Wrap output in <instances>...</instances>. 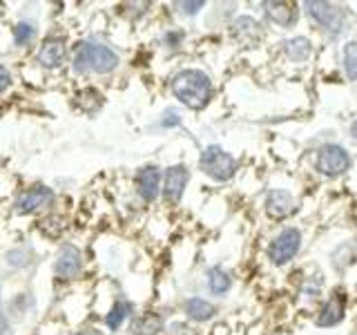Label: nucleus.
Wrapping results in <instances>:
<instances>
[{
    "label": "nucleus",
    "mask_w": 357,
    "mask_h": 335,
    "mask_svg": "<svg viewBox=\"0 0 357 335\" xmlns=\"http://www.w3.org/2000/svg\"><path fill=\"white\" fill-rule=\"evenodd\" d=\"M170 89L174 98H178V103H183L190 110H204L215 94L210 76L204 70H195V67L176 72L170 81Z\"/></svg>",
    "instance_id": "nucleus-1"
},
{
    "label": "nucleus",
    "mask_w": 357,
    "mask_h": 335,
    "mask_svg": "<svg viewBox=\"0 0 357 335\" xmlns=\"http://www.w3.org/2000/svg\"><path fill=\"white\" fill-rule=\"evenodd\" d=\"M119 54L103 43L85 40L76 47L74 54V72L76 74H109L119 67Z\"/></svg>",
    "instance_id": "nucleus-2"
},
{
    "label": "nucleus",
    "mask_w": 357,
    "mask_h": 335,
    "mask_svg": "<svg viewBox=\"0 0 357 335\" xmlns=\"http://www.w3.org/2000/svg\"><path fill=\"white\" fill-rule=\"evenodd\" d=\"M199 168L208 174L212 181H230L237 172V159L221 148V145H208L199 156Z\"/></svg>",
    "instance_id": "nucleus-3"
},
{
    "label": "nucleus",
    "mask_w": 357,
    "mask_h": 335,
    "mask_svg": "<svg viewBox=\"0 0 357 335\" xmlns=\"http://www.w3.org/2000/svg\"><path fill=\"white\" fill-rule=\"evenodd\" d=\"M306 14L312 18V22L328 34V36H340L344 34L346 25H349V18H346V11L340 5L333 3H315V0H308L304 3Z\"/></svg>",
    "instance_id": "nucleus-4"
},
{
    "label": "nucleus",
    "mask_w": 357,
    "mask_h": 335,
    "mask_svg": "<svg viewBox=\"0 0 357 335\" xmlns=\"http://www.w3.org/2000/svg\"><path fill=\"white\" fill-rule=\"evenodd\" d=\"M315 168L324 177H331V179L342 177L344 172H349V168H351V154L346 152V148H342L340 143H324L317 150Z\"/></svg>",
    "instance_id": "nucleus-5"
},
{
    "label": "nucleus",
    "mask_w": 357,
    "mask_h": 335,
    "mask_svg": "<svg viewBox=\"0 0 357 335\" xmlns=\"http://www.w3.org/2000/svg\"><path fill=\"white\" fill-rule=\"evenodd\" d=\"M301 248V232L297 228H284L268 246V260L275 266L288 264Z\"/></svg>",
    "instance_id": "nucleus-6"
},
{
    "label": "nucleus",
    "mask_w": 357,
    "mask_h": 335,
    "mask_svg": "<svg viewBox=\"0 0 357 335\" xmlns=\"http://www.w3.org/2000/svg\"><path fill=\"white\" fill-rule=\"evenodd\" d=\"M54 190L47 188V186H31L27 190H22V193L16 197L14 201V210L18 215H33V212H38L43 208H50L54 204Z\"/></svg>",
    "instance_id": "nucleus-7"
},
{
    "label": "nucleus",
    "mask_w": 357,
    "mask_h": 335,
    "mask_svg": "<svg viewBox=\"0 0 357 335\" xmlns=\"http://www.w3.org/2000/svg\"><path fill=\"white\" fill-rule=\"evenodd\" d=\"M161 168L154 165V163H148V165H141L137 174H134V190H137V195L145 201V204H152L156 201L161 193Z\"/></svg>",
    "instance_id": "nucleus-8"
},
{
    "label": "nucleus",
    "mask_w": 357,
    "mask_h": 335,
    "mask_svg": "<svg viewBox=\"0 0 357 335\" xmlns=\"http://www.w3.org/2000/svg\"><path fill=\"white\" fill-rule=\"evenodd\" d=\"M54 273L61 279H76L83 273V253L74 244H63L54 262Z\"/></svg>",
    "instance_id": "nucleus-9"
},
{
    "label": "nucleus",
    "mask_w": 357,
    "mask_h": 335,
    "mask_svg": "<svg viewBox=\"0 0 357 335\" xmlns=\"http://www.w3.org/2000/svg\"><path fill=\"white\" fill-rule=\"evenodd\" d=\"M190 181V170L188 165L183 163H176V165H170L163 174V197L167 204H178V199L183 197L185 193V186Z\"/></svg>",
    "instance_id": "nucleus-10"
},
{
    "label": "nucleus",
    "mask_w": 357,
    "mask_h": 335,
    "mask_svg": "<svg viewBox=\"0 0 357 335\" xmlns=\"http://www.w3.org/2000/svg\"><path fill=\"white\" fill-rule=\"evenodd\" d=\"M67 61V45L63 38H47L43 40L36 54V63L43 70H59Z\"/></svg>",
    "instance_id": "nucleus-11"
},
{
    "label": "nucleus",
    "mask_w": 357,
    "mask_h": 335,
    "mask_svg": "<svg viewBox=\"0 0 357 335\" xmlns=\"http://www.w3.org/2000/svg\"><path fill=\"white\" fill-rule=\"evenodd\" d=\"M264 208H266V215L271 219H286L295 212V199L290 193L286 190H271V193L266 195V201H264Z\"/></svg>",
    "instance_id": "nucleus-12"
},
{
    "label": "nucleus",
    "mask_w": 357,
    "mask_h": 335,
    "mask_svg": "<svg viewBox=\"0 0 357 335\" xmlns=\"http://www.w3.org/2000/svg\"><path fill=\"white\" fill-rule=\"evenodd\" d=\"M344 313H346V295L340 293V290H335V293L324 302V306L319 308L315 324L324 329L335 327V324H340L344 320Z\"/></svg>",
    "instance_id": "nucleus-13"
},
{
    "label": "nucleus",
    "mask_w": 357,
    "mask_h": 335,
    "mask_svg": "<svg viewBox=\"0 0 357 335\" xmlns=\"http://www.w3.org/2000/svg\"><path fill=\"white\" fill-rule=\"evenodd\" d=\"M264 14L273 25L288 29L297 22V5L295 3H264Z\"/></svg>",
    "instance_id": "nucleus-14"
},
{
    "label": "nucleus",
    "mask_w": 357,
    "mask_h": 335,
    "mask_svg": "<svg viewBox=\"0 0 357 335\" xmlns=\"http://www.w3.org/2000/svg\"><path fill=\"white\" fill-rule=\"evenodd\" d=\"M230 34L243 45H257L261 38V25L252 16H239L230 25Z\"/></svg>",
    "instance_id": "nucleus-15"
},
{
    "label": "nucleus",
    "mask_w": 357,
    "mask_h": 335,
    "mask_svg": "<svg viewBox=\"0 0 357 335\" xmlns=\"http://www.w3.org/2000/svg\"><path fill=\"white\" fill-rule=\"evenodd\" d=\"M132 335H159L163 331V318L154 311H145L132 320Z\"/></svg>",
    "instance_id": "nucleus-16"
},
{
    "label": "nucleus",
    "mask_w": 357,
    "mask_h": 335,
    "mask_svg": "<svg viewBox=\"0 0 357 335\" xmlns=\"http://www.w3.org/2000/svg\"><path fill=\"white\" fill-rule=\"evenodd\" d=\"M183 311H185V315L192 322H208V320L215 318V313H217V308L212 306L208 299H204V297H190V299H185Z\"/></svg>",
    "instance_id": "nucleus-17"
},
{
    "label": "nucleus",
    "mask_w": 357,
    "mask_h": 335,
    "mask_svg": "<svg viewBox=\"0 0 357 335\" xmlns=\"http://www.w3.org/2000/svg\"><path fill=\"white\" fill-rule=\"evenodd\" d=\"M284 54H286V59L288 61H293V63H304L310 59V54H312V45L308 38L304 36H295V38H288L284 43Z\"/></svg>",
    "instance_id": "nucleus-18"
},
{
    "label": "nucleus",
    "mask_w": 357,
    "mask_h": 335,
    "mask_svg": "<svg viewBox=\"0 0 357 335\" xmlns=\"http://www.w3.org/2000/svg\"><path fill=\"white\" fill-rule=\"evenodd\" d=\"M132 315V304L128 299H116L114 304H112V308L107 311V315H105V324H107V329L109 331H119L123 324H126V320Z\"/></svg>",
    "instance_id": "nucleus-19"
},
{
    "label": "nucleus",
    "mask_w": 357,
    "mask_h": 335,
    "mask_svg": "<svg viewBox=\"0 0 357 335\" xmlns=\"http://www.w3.org/2000/svg\"><path fill=\"white\" fill-rule=\"evenodd\" d=\"M208 288L212 295H226L228 290L232 288V277L223 271L221 266H212L208 271Z\"/></svg>",
    "instance_id": "nucleus-20"
},
{
    "label": "nucleus",
    "mask_w": 357,
    "mask_h": 335,
    "mask_svg": "<svg viewBox=\"0 0 357 335\" xmlns=\"http://www.w3.org/2000/svg\"><path fill=\"white\" fill-rule=\"evenodd\" d=\"M342 65L349 81H357V40H349L342 50Z\"/></svg>",
    "instance_id": "nucleus-21"
},
{
    "label": "nucleus",
    "mask_w": 357,
    "mask_h": 335,
    "mask_svg": "<svg viewBox=\"0 0 357 335\" xmlns=\"http://www.w3.org/2000/svg\"><path fill=\"white\" fill-rule=\"evenodd\" d=\"M11 36H14L16 47H27V45H31L33 38H36V25H33V22L22 20V22H18V25L14 27Z\"/></svg>",
    "instance_id": "nucleus-22"
},
{
    "label": "nucleus",
    "mask_w": 357,
    "mask_h": 335,
    "mask_svg": "<svg viewBox=\"0 0 357 335\" xmlns=\"http://www.w3.org/2000/svg\"><path fill=\"white\" fill-rule=\"evenodd\" d=\"M185 38V31L183 29H170L163 34V45L167 50H178L181 47V43Z\"/></svg>",
    "instance_id": "nucleus-23"
},
{
    "label": "nucleus",
    "mask_w": 357,
    "mask_h": 335,
    "mask_svg": "<svg viewBox=\"0 0 357 335\" xmlns=\"http://www.w3.org/2000/svg\"><path fill=\"white\" fill-rule=\"evenodd\" d=\"M5 257H7V264H9V266H14V268H22V266H27V264H29V253H27V251H22V248L9 251Z\"/></svg>",
    "instance_id": "nucleus-24"
},
{
    "label": "nucleus",
    "mask_w": 357,
    "mask_h": 335,
    "mask_svg": "<svg viewBox=\"0 0 357 335\" xmlns=\"http://www.w3.org/2000/svg\"><path fill=\"white\" fill-rule=\"evenodd\" d=\"M181 126V117H178L176 110H165V114L161 117V128L170 130V128H178Z\"/></svg>",
    "instance_id": "nucleus-25"
},
{
    "label": "nucleus",
    "mask_w": 357,
    "mask_h": 335,
    "mask_svg": "<svg viewBox=\"0 0 357 335\" xmlns=\"http://www.w3.org/2000/svg\"><path fill=\"white\" fill-rule=\"evenodd\" d=\"M176 7L181 9L183 16H197L199 11L206 7V3L204 0H197V3H176Z\"/></svg>",
    "instance_id": "nucleus-26"
},
{
    "label": "nucleus",
    "mask_w": 357,
    "mask_h": 335,
    "mask_svg": "<svg viewBox=\"0 0 357 335\" xmlns=\"http://www.w3.org/2000/svg\"><path fill=\"white\" fill-rule=\"evenodd\" d=\"M321 286H324V279H310V282L304 284V295H306L308 299H315V297L319 295Z\"/></svg>",
    "instance_id": "nucleus-27"
},
{
    "label": "nucleus",
    "mask_w": 357,
    "mask_h": 335,
    "mask_svg": "<svg viewBox=\"0 0 357 335\" xmlns=\"http://www.w3.org/2000/svg\"><path fill=\"white\" fill-rule=\"evenodd\" d=\"M11 83H14V76H11V72L3 63H0V94H5L7 89L11 87Z\"/></svg>",
    "instance_id": "nucleus-28"
},
{
    "label": "nucleus",
    "mask_w": 357,
    "mask_h": 335,
    "mask_svg": "<svg viewBox=\"0 0 357 335\" xmlns=\"http://www.w3.org/2000/svg\"><path fill=\"white\" fill-rule=\"evenodd\" d=\"M170 335H197V331L185 322H174L170 327Z\"/></svg>",
    "instance_id": "nucleus-29"
},
{
    "label": "nucleus",
    "mask_w": 357,
    "mask_h": 335,
    "mask_svg": "<svg viewBox=\"0 0 357 335\" xmlns=\"http://www.w3.org/2000/svg\"><path fill=\"white\" fill-rule=\"evenodd\" d=\"M7 327H9V320H7L5 313H3V297H0V335L7 333Z\"/></svg>",
    "instance_id": "nucleus-30"
},
{
    "label": "nucleus",
    "mask_w": 357,
    "mask_h": 335,
    "mask_svg": "<svg viewBox=\"0 0 357 335\" xmlns=\"http://www.w3.org/2000/svg\"><path fill=\"white\" fill-rule=\"evenodd\" d=\"M76 335H105V333L98 331V329H87V331H81V333H76Z\"/></svg>",
    "instance_id": "nucleus-31"
},
{
    "label": "nucleus",
    "mask_w": 357,
    "mask_h": 335,
    "mask_svg": "<svg viewBox=\"0 0 357 335\" xmlns=\"http://www.w3.org/2000/svg\"><path fill=\"white\" fill-rule=\"evenodd\" d=\"M351 137L357 141V121H353V123H351Z\"/></svg>",
    "instance_id": "nucleus-32"
}]
</instances>
